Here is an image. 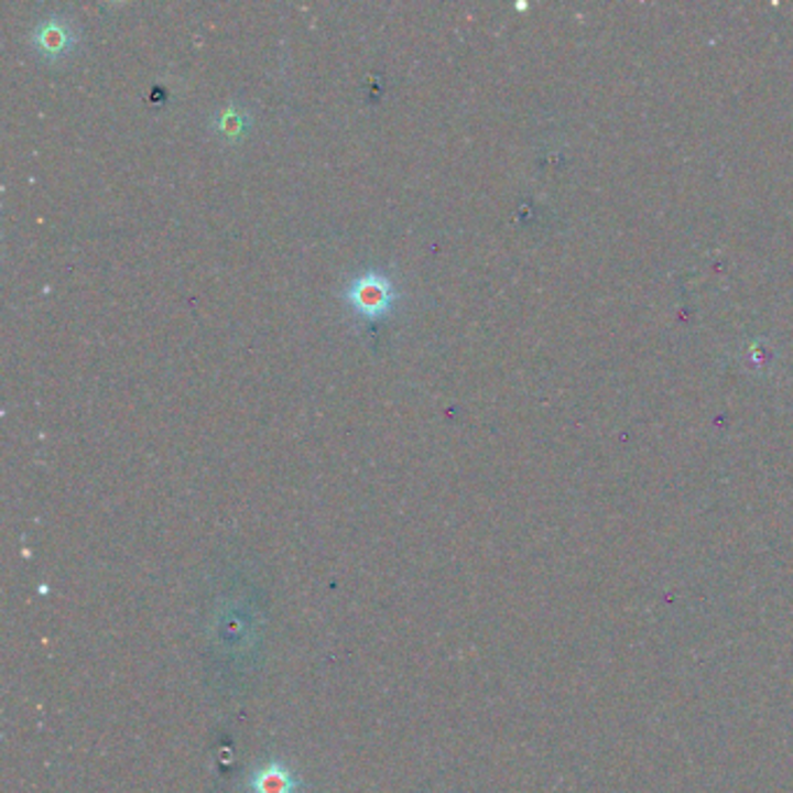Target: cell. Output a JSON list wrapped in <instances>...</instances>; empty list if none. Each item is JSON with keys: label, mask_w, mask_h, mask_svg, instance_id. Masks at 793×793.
I'll return each mask as SVG.
<instances>
[{"label": "cell", "mask_w": 793, "mask_h": 793, "mask_svg": "<svg viewBox=\"0 0 793 793\" xmlns=\"http://www.w3.org/2000/svg\"><path fill=\"white\" fill-rule=\"evenodd\" d=\"M345 301L359 317L380 319L393 307L395 286L380 270H368L349 282Z\"/></svg>", "instance_id": "1"}, {"label": "cell", "mask_w": 793, "mask_h": 793, "mask_svg": "<svg viewBox=\"0 0 793 793\" xmlns=\"http://www.w3.org/2000/svg\"><path fill=\"white\" fill-rule=\"evenodd\" d=\"M31 40H33V47L40 56L50 58V61H58L75 50L77 37H75V29L68 19L50 17V19H43V22L35 26V33Z\"/></svg>", "instance_id": "2"}, {"label": "cell", "mask_w": 793, "mask_h": 793, "mask_svg": "<svg viewBox=\"0 0 793 793\" xmlns=\"http://www.w3.org/2000/svg\"><path fill=\"white\" fill-rule=\"evenodd\" d=\"M301 782L282 761H270L249 778L252 793H298Z\"/></svg>", "instance_id": "3"}, {"label": "cell", "mask_w": 793, "mask_h": 793, "mask_svg": "<svg viewBox=\"0 0 793 793\" xmlns=\"http://www.w3.org/2000/svg\"><path fill=\"white\" fill-rule=\"evenodd\" d=\"M219 131H224L226 135H242V131H245V121H242V117H240V115H236V112H226V115L221 117V127H219Z\"/></svg>", "instance_id": "4"}]
</instances>
